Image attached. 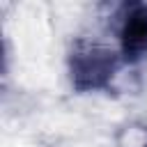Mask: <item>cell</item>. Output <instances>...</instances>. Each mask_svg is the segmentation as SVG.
I'll return each mask as SVG.
<instances>
[{"label":"cell","instance_id":"obj_2","mask_svg":"<svg viewBox=\"0 0 147 147\" xmlns=\"http://www.w3.org/2000/svg\"><path fill=\"white\" fill-rule=\"evenodd\" d=\"M119 51L129 64L140 62L147 55V5L126 7L119 25Z\"/></svg>","mask_w":147,"mask_h":147},{"label":"cell","instance_id":"obj_1","mask_svg":"<svg viewBox=\"0 0 147 147\" xmlns=\"http://www.w3.org/2000/svg\"><path fill=\"white\" fill-rule=\"evenodd\" d=\"M117 53L94 41L78 39L69 53V78L74 90L80 94L108 90L113 76L117 74Z\"/></svg>","mask_w":147,"mask_h":147}]
</instances>
